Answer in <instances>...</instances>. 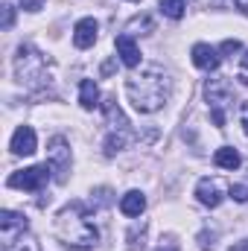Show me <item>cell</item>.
<instances>
[{
    "label": "cell",
    "mask_w": 248,
    "mask_h": 251,
    "mask_svg": "<svg viewBox=\"0 0 248 251\" xmlns=\"http://www.w3.org/2000/svg\"><path fill=\"white\" fill-rule=\"evenodd\" d=\"M125 94L137 111L152 114V111L164 108L170 100V76L161 64H149L125 82Z\"/></svg>",
    "instance_id": "6da1fadb"
},
{
    "label": "cell",
    "mask_w": 248,
    "mask_h": 251,
    "mask_svg": "<svg viewBox=\"0 0 248 251\" xmlns=\"http://www.w3.org/2000/svg\"><path fill=\"white\" fill-rule=\"evenodd\" d=\"M56 234H59V240H62L64 246H70V249H91L94 243H97V228H94V222H91V216L85 213V207L79 204V201H73V204H67L59 210V216H56Z\"/></svg>",
    "instance_id": "7a4b0ae2"
},
{
    "label": "cell",
    "mask_w": 248,
    "mask_h": 251,
    "mask_svg": "<svg viewBox=\"0 0 248 251\" xmlns=\"http://www.w3.org/2000/svg\"><path fill=\"white\" fill-rule=\"evenodd\" d=\"M15 73H18V82L26 85V88H44V85L50 82V76H47V59H44L41 53H35L29 44L18 47Z\"/></svg>",
    "instance_id": "3957f363"
},
{
    "label": "cell",
    "mask_w": 248,
    "mask_h": 251,
    "mask_svg": "<svg viewBox=\"0 0 248 251\" xmlns=\"http://www.w3.org/2000/svg\"><path fill=\"white\" fill-rule=\"evenodd\" d=\"M204 97H207V105H210V117L216 126H225V105L231 102L234 97V88L225 82V79H210L204 85Z\"/></svg>",
    "instance_id": "277c9868"
},
{
    "label": "cell",
    "mask_w": 248,
    "mask_h": 251,
    "mask_svg": "<svg viewBox=\"0 0 248 251\" xmlns=\"http://www.w3.org/2000/svg\"><path fill=\"white\" fill-rule=\"evenodd\" d=\"M50 181V167L41 164V167H26V170H18L9 176V187L15 190H29V193H38Z\"/></svg>",
    "instance_id": "5b68a950"
},
{
    "label": "cell",
    "mask_w": 248,
    "mask_h": 251,
    "mask_svg": "<svg viewBox=\"0 0 248 251\" xmlns=\"http://www.w3.org/2000/svg\"><path fill=\"white\" fill-rule=\"evenodd\" d=\"M47 167L53 173V178L62 184L67 181V173H70V146L64 137H53L50 140V149H47Z\"/></svg>",
    "instance_id": "8992f818"
},
{
    "label": "cell",
    "mask_w": 248,
    "mask_h": 251,
    "mask_svg": "<svg viewBox=\"0 0 248 251\" xmlns=\"http://www.w3.org/2000/svg\"><path fill=\"white\" fill-rule=\"evenodd\" d=\"M97 32H99L97 21H94V18H82V21L73 26V44H76L79 50H88V47H94Z\"/></svg>",
    "instance_id": "52a82bcc"
},
{
    "label": "cell",
    "mask_w": 248,
    "mask_h": 251,
    "mask_svg": "<svg viewBox=\"0 0 248 251\" xmlns=\"http://www.w3.org/2000/svg\"><path fill=\"white\" fill-rule=\"evenodd\" d=\"M38 149V140H35V131L29 126H18L15 134H12V152L15 155H32Z\"/></svg>",
    "instance_id": "ba28073f"
},
{
    "label": "cell",
    "mask_w": 248,
    "mask_h": 251,
    "mask_svg": "<svg viewBox=\"0 0 248 251\" xmlns=\"http://www.w3.org/2000/svg\"><path fill=\"white\" fill-rule=\"evenodd\" d=\"M222 62V56H219V50H213L210 44H196L193 47V64L198 67V70H216Z\"/></svg>",
    "instance_id": "9c48e42d"
},
{
    "label": "cell",
    "mask_w": 248,
    "mask_h": 251,
    "mask_svg": "<svg viewBox=\"0 0 248 251\" xmlns=\"http://www.w3.org/2000/svg\"><path fill=\"white\" fill-rule=\"evenodd\" d=\"M196 196H198V201L204 204V207H219L222 204V187L216 184V181H210V178H201L198 184H196Z\"/></svg>",
    "instance_id": "30bf717a"
},
{
    "label": "cell",
    "mask_w": 248,
    "mask_h": 251,
    "mask_svg": "<svg viewBox=\"0 0 248 251\" xmlns=\"http://www.w3.org/2000/svg\"><path fill=\"white\" fill-rule=\"evenodd\" d=\"M117 56H120V62L125 64V67H137L140 64V50H137V44H134V38L128 35V32H123V35H117Z\"/></svg>",
    "instance_id": "8fae6325"
},
{
    "label": "cell",
    "mask_w": 248,
    "mask_h": 251,
    "mask_svg": "<svg viewBox=\"0 0 248 251\" xmlns=\"http://www.w3.org/2000/svg\"><path fill=\"white\" fill-rule=\"evenodd\" d=\"M3 251H38V246L29 237V231H18V234H3Z\"/></svg>",
    "instance_id": "7c38bea8"
},
{
    "label": "cell",
    "mask_w": 248,
    "mask_h": 251,
    "mask_svg": "<svg viewBox=\"0 0 248 251\" xmlns=\"http://www.w3.org/2000/svg\"><path fill=\"white\" fill-rule=\"evenodd\" d=\"M79 102H82L85 111H94L99 105V88H97L94 79H82L79 82Z\"/></svg>",
    "instance_id": "4fadbf2b"
},
{
    "label": "cell",
    "mask_w": 248,
    "mask_h": 251,
    "mask_svg": "<svg viewBox=\"0 0 248 251\" xmlns=\"http://www.w3.org/2000/svg\"><path fill=\"white\" fill-rule=\"evenodd\" d=\"M120 210H123L125 216H140V213L146 210V199H143V193H140V190H128L123 199H120Z\"/></svg>",
    "instance_id": "5bb4252c"
},
{
    "label": "cell",
    "mask_w": 248,
    "mask_h": 251,
    "mask_svg": "<svg viewBox=\"0 0 248 251\" xmlns=\"http://www.w3.org/2000/svg\"><path fill=\"white\" fill-rule=\"evenodd\" d=\"M213 164L219 167V170H240V164H243V158H240V152L237 149H231V146H222V149H216V155H213Z\"/></svg>",
    "instance_id": "9a60e30c"
},
{
    "label": "cell",
    "mask_w": 248,
    "mask_h": 251,
    "mask_svg": "<svg viewBox=\"0 0 248 251\" xmlns=\"http://www.w3.org/2000/svg\"><path fill=\"white\" fill-rule=\"evenodd\" d=\"M0 231H3V234L26 231V216H21V213H15V210H3V213H0Z\"/></svg>",
    "instance_id": "2e32d148"
},
{
    "label": "cell",
    "mask_w": 248,
    "mask_h": 251,
    "mask_svg": "<svg viewBox=\"0 0 248 251\" xmlns=\"http://www.w3.org/2000/svg\"><path fill=\"white\" fill-rule=\"evenodd\" d=\"M158 6H161V12H164L167 18H173V21H178V18L184 15V0H158Z\"/></svg>",
    "instance_id": "e0dca14e"
},
{
    "label": "cell",
    "mask_w": 248,
    "mask_h": 251,
    "mask_svg": "<svg viewBox=\"0 0 248 251\" xmlns=\"http://www.w3.org/2000/svg\"><path fill=\"white\" fill-rule=\"evenodd\" d=\"M243 50V44L237 41V38H228V41H222V47H219V53H225V56H234V53H240Z\"/></svg>",
    "instance_id": "ac0fdd59"
},
{
    "label": "cell",
    "mask_w": 248,
    "mask_h": 251,
    "mask_svg": "<svg viewBox=\"0 0 248 251\" xmlns=\"http://www.w3.org/2000/svg\"><path fill=\"white\" fill-rule=\"evenodd\" d=\"M231 196H234L237 201H248V184H234V187H231Z\"/></svg>",
    "instance_id": "d6986e66"
},
{
    "label": "cell",
    "mask_w": 248,
    "mask_h": 251,
    "mask_svg": "<svg viewBox=\"0 0 248 251\" xmlns=\"http://www.w3.org/2000/svg\"><path fill=\"white\" fill-rule=\"evenodd\" d=\"M12 21H15V9L3 6V29H12Z\"/></svg>",
    "instance_id": "ffe728a7"
},
{
    "label": "cell",
    "mask_w": 248,
    "mask_h": 251,
    "mask_svg": "<svg viewBox=\"0 0 248 251\" xmlns=\"http://www.w3.org/2000/svg\"><path fill=\"white\" fill-rule=\"evenodd\" d=\"M18 3H21V9H26V12H38L44 0H18Z\"/></svg>",
    "instance_id": "44dd1931"
},
{
    "label": "cell",
    "mask_w": 248,
    "mask_h": 251,
    "mask_svg": "<svg viewBox=\"0 0 248 251\" xmlns=\"http://www.w3.org/2000/svg\"><path fill=\"white\" fill-rule=\"evenodd\" d=\"M158 251H178V246H175L173 240H164V243L158 246Z\"/></svg>",
    "instance_id": "7402d4cb"
},
{
    "label": "cell",
    "mask_w": 248,
    "mask_h": 251,
    "mask_svg": "<svg viewBox=\"0 0 248 251\" xmlns=\"http://www.w3.org/2000/svg\"><path fill=\"white\" fill-rule=\"evenodd\" d=\"M228 251H248V240H243V243H237V246H231Z\"/></svg>",
    "instance_id": "603a6c76"
},
{
    "label": "cell",
    "mask_w": 248,
    "mask_h": 251,
    "mask_svg": "<svg viewBox=\"0 0 248 251\" xmlns=\"http://www.w3.org/2000/svg\"><path fill=\"white\" fill-rule=\"evenodd\" d=\"M243 128H246V134H248V105H243Z\"/></svg>",
    "instance_id": "cb8c5ba5"
},
{
    "label": "cell",
    "mask_w": 248,
    "mask_h": 251,
    "mask_svg": "<svg viewBox=\"0 0 248 251\" xmlns=\"http://www.w3.org/2000/svg\"><path fill=\"white\" fill-rule=\"evenodd\" d=\"M234 3H237V6H240V9L248 15V0H234Z\"/></svg>",
    "instance_id": "d4e9b609"
},
{
    "label": "cell",
    "mask_w": 248,
    "mask_h": 251,
    "mask_svg": "<svg viewBox=\"0 0 248 251\" xmlns=\"http://www.w3.org/2000/svg\"><path fill=\"white\" fill-rule=\"evenodd\" d=\"M243 67L248 70V50H246V56H243Z\"/></svg>",
    "instance_id": "484cf974"
},
{
    "label": "cell",
    "mask_w": 248,
    "mask_h": 251,
    "mask_svg": "<svg viewBox=\"0 0 248 251\" xmlns=\"http://www.w3.org/2000/svg\"><path fill=\"white\" fill-rule=\"evenodd\" d=\"M131 3H137V0H131Z\"/></svg>",
    "instance_id": "4316f807"
}]
</instances>
